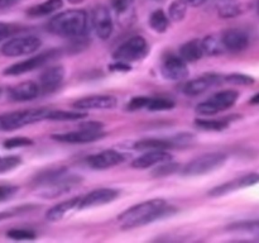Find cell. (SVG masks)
<instances>
[{
    "instance_id": "obj_1",
    "label": "cell",
    "mask_w": 259,
    "mask_h": 243,
    "mask_svg": "<svg viewBox=\"0 0 259 243\" xmlns=\"http://www.w3.org/2000/svg\"><path fill=\"white\" fill-rule=\"evenodd\" d=\"M172 212L175 210L167 207L164 199H151L129 208L128 210L119 215L118 220L121 223V227L124 229H132V228L147 225L154 220L167 217Z\"/></svg>"
},
{
    "instance_id": "obj_2",
    "label": "cell",
    "mask_w": 259,
    "mask_h": 243,
    "mask_svg": "<svg viewBox=\"0 0 259 243\" xmlns=\"http://www.w3.org/2000/svg\"><path fill=\"white\" fill-rule=\"evenodd\" d=\"M89 25L88 13L82 9H71L55 15L48 23L51 33L62 37H81Z\"/></svg>"
},
{
    "instance_id": "obj_3",
    "label": "cell",
    "mask_w": 259,
    "mask_h": 243,
    "mask_svg": "<svg viewBox=\"0 0 259 243\" xmlns=\"http://www.w3.org/2000/svg\"><path fill=\"white\" fill-rule=\"evenodd\" d=\"M50 114V109L38 108L28 109V110L12 111L0 115V129L3 131H14V129L23 128L29 124L37 123V122L47 119Z\"/></svg>"
},
{
    "instance_id": "obj_4",
    "label": "cell",
    "mask_w": 259,
    "mask_h": 243,
    "mask_svg": "<svg viewBox=\"0 0 259 243\" xmlns=\"http://www.w3.org/2000/svg\"><path fill=\"white\" fill-rule=\"evenodd\" d=\"M227 161V154L222 152H212V153H205L196 157L190 161L186 166L182 169V175L185 176H200L206 175L214 170L219 169L220 166Z\"/></svg>"
},
{
    "instance_id": "obj_5",
    "label": "cell",
    "mask_w": 259,
    "mask_h": 243,
    "mask_svg": "<svg viewBox=\"0 0 259 243\" xmlns=\"http://www.w3.org/2000/svg\"><path fill=\"white\" fill-rule=\"evenodd\" d=\"M238 96H239V94L234 90L219 91V93L210 96L207 100L200 103L199 105L196 106V111L205 116L215 115V114H218L219 111L227 110V109L232 108L235 104V101L238 100Z\"/></svg>"
},
{
    "instance_id": "obj_6",
    "label": "cell",
    "mask_w": 259,
    "mask_h": 243,
    "mask_svg": "<svg viewBox=\"0 0 259 243\" xmlns=\"http://www.w3.org/2000/svg\"><path fill=\"white\" fill-rule=\"evenodd\" d=\"M147 52H148L147 40L141 35H136V37L129 38L121 46H119L114 52L113 58L119 62L129 63L144 58Z\"/></svg>"
},
{
    "instance_id": "obj_7",
    "label": "cell",
    "mask_w": 259,
    "mask_h": 243,
    "mask_svg": "<svg viewBox=\"0 0 259 243\" xmlns=\"http://www.w3.org/2000/svg\"><path fill=\"white\" fill-rule=\"evenodd\" d=\"M101 124L99 123H89L86 124L85 128L81 131L68 132V133L53 134L52 138L55 141L61 142V143H70V144H85L91 143V142L100 139L105 136L101 131Z\"/></svg>"
},
{
    "instance_id": "obj_8",
    "label": "cell",
    "mask_w": 259,
    "mask_h": 243,
    "mask_svg": "<svg viewBox=\"0 0 259 243\" xmlns=\"http://www.w3.org/2000/svg\"><path fill=\"white\" fill-rule=\"evenodd\" d=\"M42 42L35 35H25V37L13 38L4 43L2 47V55L7 57H18V56L30 55L38 51Z\"/></svg>"
},
{
    "instance_id": "obj_9",
    "label": "cell",
    "mask_w": 259,
    "mask_h": 243,
    "mask_svg": "<svg viewBox=\"0 0 259 243\" xmlns=\"http://www.w3.org/2000/svg\"><path fill=\"white\" fill-rule=\"evenodd\" d=\"M56 56H57V51L56 50L46 51V52L39 53V55L37 56H33V57L28 58V60L9 66V67L4 70V75L18 76V75H23V73L30 72V71L42 67L43 65H46V63L50 62L51 60H53Z\"/></svg>"
},
{
    "instance_id": "obj_10",
    "label": "cell",
    "mask_w": 259,
    "mask_h": 243,
    "mask_svg": "<svg viewBox=\"0 0 259 243\" xmlns=\"http://www.w3.org/2000/svg\"><path fill=\"white\" fill-rule=\"evenodd\" d=\"M80 181L81 177L75 176L72 174H67L65 177L52 182V184L40 186L38 195L45 197V199H53V197H57L60 195H63L70 191V190H72L73 186L80 184Z\"/></svg>"
},
{
    "instance_id": "obj_11",
    "label": "cell",
    "mask_w": 259,
    "mask_h": 243,
    "mask_svg": "<svg viewBox=\"0 0 259 243\" xmlns=\"http://www.w3.org/2000/svg\"><path fill=\"white\" fill-rule=\"evenodd\" d=\"M91 23H93L96 35L100 39H108L113 33V20H111L110 12L104 5H99L93 10Z\"/></svg>"
},
{
    "instance_id": "obj_12",
    "label": "cell",
    "mask_w": 259,
    "mask_h": 243,
    "mask_svg": "<svg viewBox=\"0 0 259 243\" xmlns=\"http://www.w3.org/2000/svg\"><path fill=\"white\" fill-rule=\"evenodd\" d=\"M162 73L168 80L181 81L189 76V68L180 56L168 55L162 63Z\"/></svg>"
},
{
    "instance_id": "obj_13",
    "label": "cell",
    "mask_w": 259,
    "mask_h": 243,
    "mask_svg": "<svg viewBox=\"0 0 259 243\" xmlns=\"http://www.w3.org/2000/svg\"><path fill=\"white\" fill-rule=\"evenodd\" d=\"M86 162H88L89 166L95 170H105L118 166L121 162H124V156L120 152L114 151V149H105L100 153L89 156L86 158Z\"/></svg>"
},
{
    "instance_id": "obj_14",
    "label": "cell",
    "mask_w": 259,
    "mask_h": 243,
    "mask_svg": "<svg viewBox=\"0 0 259 243\" xmlns=\"http://www.w3.org/2000/svg\"><path fill=\"white\" fill-rule=\"evenodd\" d=\"M259 182V174L258 172H250V174L244 175V176L239 177V179L234 180V181L225 182V184L220 185V186L214 187L212 190H210L209 195L210 196H223V195H227L229 192L235 191L238 189H243V187L253 186V185L258 184Z\"/></svg>"
},
{
    "instance_id": "obj_15",
    "label": "cell",
    "mask_w": 259,
    "mask_h": 243,
    "mask_svg": "<svg viewBox=\"0 0 259 243\" xmlns=\"http://www.w3.org/2000/svg\"><path fill=\"white\" fill-rule=\"evenodd\" d=\"M119 196L118 190L114 189H98L89 192L83 197H81L78 202L80 209H86V208H95L100 205H105L111 202Z\"/></svg>"
},
{
    "instance_id": "obj_16",
    "label": "cell",
    "mask_w": 259,
    "mask_h": 243,
    "mask_svg": "<svg viewBox=\"0 0 259 243\" xmlns=\"http://www.w3.org/2000/svg\"><path fill=\"white\" fill-rule=\"evenodd\" d=\"M118 100L111 95H91L78 99L73 103V106L78 110H89V109H113L115 108Z\"/></svg>"
},
{
    "instance_id": "obj_17",
    "label": "cell",
    "mask_w": 259,
    "mask_h": 243,
    "mask_svg": "<svg viewBox=\"0 0 259 243\" xmlns=\"http://www.w3.org/2000/svg\"><path fill=\"white\" fill-rule=\"evenodd\" d=\"M220 37L225 50L229 52H242L249 45V37L242 29H228Z\"/></svg>"
},
{
    "instance_id": "obj_18",
    "label": "cell",
    "mask_w": 259,
    "mask_h": 243,
    "mask_svg": "<svg viewBox=\"0 0 259 243\" xmlns=\"http://www.w3.org/2000/svg\"><path fill=\"white\" fill-rule=\"evenodd\" d=\"M222 83V76L219 75H204L201 77H196L190 80L184 86V93L189 96H197L205 93L209 89L219 85Z\"/></svg>"
},
{
    "instance_id": "obj_19",
    "label": "cell",
    "mask_w": 259,
    "mask_h": 243,
    "mask_svg": "<svg viewBox=\"0 0 259 243\" xmlns=\"http://www.w3.org/2000/svg\"><path fill=\"white\" fill-rule=\"evenodd\" d=\"M63 77H65V68L60 65L52 66L40 75L39 89L45 93H52L60 88Z\"/></svg>"
},
{
    "instance_id": "obj_20",
    "label": "cell",
    "mask_w": 259,
    "mask_h": 243,
    "mask_svg": "<svg viewBox=\"0 0 259 243\" xmlns=\"http://www.w3.org/2000/svg\"><path fill=\"white\" fill-rule=\"evenodd\" d=\"M172 159V156L168 152L163 151V149H158V151H147L142 156L137 157L133 162H132V167L134 169H148V167L156 166V165L162 164Z\"/></svg>"
},
{
    "instance_id": "obj_21",
    "label": "cell",
    "mask_w": 259,
    "mask_h": 243,
    "mask_svg": "<svg viewBox=\"0 0 259 243\" xmlns=\"http://www.w3.org/2000/svg\"><path fill=\"white\" fill-rule=\"evenodd\" d=\"M40 93L38 84L34 81H25L13 86L9 90V96L14 101H29L37 98Z\"/></svg>"
},
{
    "instance_id": "obj_22",
    "label": "cell",
    "mask_w": 259,
    "mask_h": 243,
    "mask_svg": "<svg viewBox=\"0 0 259 243\" xmlns=\"http://www.w3.org/2000/svg\"><path fill=\"white\" fill-rule=\"evenodd\" d=\"M182 142V139L180 138L179 141H171V139H159V138H148V139H142L138 141L134 144V148L137 151H158V149H171L174 147L180 146Z\"/></svg>"
},
{
    "instance_id": "obj_23",
    "label": "cell",
    "mask_w": 259,
    "mask_h": 243,
    "mask_svg": "<svg viewBox=\"0 0 259 243\" xmlns=\"http://www.w3.org/2000/svg\"><path fill=\"white\" fill-rule=\"evenodd\" d=\"M81 197H72L70 200H66V201L60 202V204L55 205V207L51 208L50 210L46 214V218H47L50 222H57V220H61L68 212H71L75 208H78V202H80Z\"/></svg>"
},
{
    "instance_id": "obj_24",
    "label": "cell",
    "mask_w": 259,
    "mask_h": 243,
    "mask_svg": "<svg viewBox=\"0 0 259 243\" xmlns=\"http://www.w3.org/2000/svg\"><path fill=\"white\" fill-rule=\"evenodd\" d=\"M202 56H204V50H202L201 40L199 39L190 40L180 48V57L185 62H196Z\"/></svg>"
},
{
    "instance_id": "obj_25",
    "label": "cell",
    "mask_w": 259,
    "mask_h": 243,
    "mask_svg": "<svg viewBox=\"0 0 259 243\" xmlns=\"http://www.w3.org/2000/svg\"><path fill=\"white\" fill-rule=\"evenodd\" d=\"M201 45H202V50H204V55H209V56H218V55H222L224 53L225 47L223 45V40L222 37L219 35H207L205 37L204 39L201 40Z\"/></svg>"
},
{
    "instance_id": "obj_26",
    "label": "cell",
    "mask_w": 259,
    "mask_h": 243,
    "mask_svg": "<svg viewBox=\"0 0 259 243\" xmlns=\"http://www.w3.org/2000/svg\"><path fill=\"white\" fill-rule=\"evenodd\" d=\"M63 2L62 0H46L42 4H38L35 7H32L28 10V14L32 17H43V15H48L51 13L60 10L62 8Z\"/></svg>"
},
{
    "instance_id": "obj_27",
    "label": "cell",
    "mask_w": 259,
    "mask_h": 243,
    "mask_svg": "<svg viewBox=\"0 0 259 243\" xmlns=\"http://www.w3.org/2000/svg\"><path fill=\"white\" fill-rule=\"evenodd\" d=\"M168 17L166 15V13L161 9L154 10L151 14V18H149V24L153 28L156 32L163 33L166 32L167 27H168Z\"/></svg>"
},
{
    "instance_id": "obj_28",
    "label": "cell",
    "mask_w": 259,
    "mask_h": 243,
    "mask_svg": "<svg viewBox=\"0 0 259 243\" xmlns=\"http://www.w3.org/2000/svg\"><path fill=\"white\" fill-rule=\"evenodd\" d=\"M88 116V114L82 111H67V110H50L47 119L48 120H78Z\"/></svg>"
},
{
    "instance_id": "obj_29",
    "label": "cell",
    "mask_w": 259,
    "mask_h": 243,
    "mask_svg": "<svg viewBox=\"0 0 259 243\" xmlns=\"http://www.w3.org/2000/svg\"><path fill=\"white\" fill-rule=\"evenodd\" d=\"M187 3L185 0H175L168 9V17L169 19L174 22H182L184 18L186 17L187 13Z\"/></svg>"
},
{
    "instance_id": "obj_30",
    "label": "cell",
    "mask_w": 259,
    "mask_h": 243,
    "mask_svg": "<svg viewBox=\"0 0 259 243\" xmlns=\"http://www.w3.org/2000/svg\"><path fill=\"white\" fill-rule=\"evenodd\" d=\"M180 171V165L176 164V162H172L171 159L166 162H162L159 164L158 167L152 171V176L154 177H166L169 176V175H174L176 172Z\"/></svg>"
},
{
    "instance_id": "obj_31",
    "label": "cell",
    "mask_w": 259,
    "mask_h": 243,
    "mask_svg": "<svg viewBox=\"0 0 259 243\" xmlns=\"http://www.w3.org/2000/svg\"><path fill=\"white\" fill-rule=\"evenodd\" d=\"M229 230L235 232H248L253 234H259V220H248V222H237L233 223L228 227Z\"/></svg>"
},
{
    "instance_id": "obj_32",
    "label": "cell",
    "mask_w": 259,
    "mask_h": 243,
    "mask_svg": "<svg viewBox=\"0 0 259 243\" xmlns=\"http://www.w3.org/2000/svg\"><path fill=\"white\" fill-rule=\"evenodd\" d=\"M195 124L205 131H223L228 127L227 120H217V119H196Z\"/></svg>"
},
{
    "instance_id": "obj_33",
    "label": "cell",
    "mask_w": 259,
    "mask_h": 243,
    "mask_svg": "<svg viewBox=\"0 0 259 243\" xmlns=\"http://www.w3.org/2000/svg\"><path fill=\"white\" fill-rule=\"evenodd\" d=\"M175 106V103L172 100L163 98H149L148 104H147L146 109L151 111H158V110H168Z\"/></svg>"
},
{
    "instance_id": "obj_34",
    "label": "cell",
    "mask_w": 259,
    "mask_h": 243,
    "mask_svg": "<svg viewBox=\"0 0 259 243\" xmlns=\"http://www.w3.org/2000/svg\"><path fill=\"white\" fill-rule=\"evenodd\" d=\"M224 80L229 84H234V85H242V86H248L254 84V78L250 77V76L248 75H243V73H232V75L225 76Z\"/></svg>"
},
{
    "instance_id": "obj_35",
    "label": "cell",
    "mask_w": 259,
    "mask_h": 243,
    "mask_svg": "<svg viewBox=\"0 0 259 243\" xmlns=\"http://www.w3.org/2000/svg\"><path fill=\"white\" fill-rule=\"evenodd\" d=\"M7 235L15 240H32L37 238L35 233L29 229H12L7 233Z\"/></svg>"
},
{
    "instance_id": "obj_36",
    "label": "cell",
    "mask_w": 259,
    "mask_h": 243,
    "mask_svg": "<svg viewBox=\"0 0 259 243\" xmlns=\"http://www.w3.org/2000/svg\"><path fill=\"white\" fill-rule=\"evenodd\" d=\"M20 165V158L15 156L10 157H4V158H0V174H4V172L10 171V170L15 169L17 166Z\"/></svg>"
},
{
    "instance_id": "obj_37",
    "label": "cell",
    "mask_w": 259,
    "mask_h": 243,
    "mask_svg": "<svg viewBox=\"0 0 259 243\" xmlns=\"http://www.w3.org/2000/svg\"><path fill=\"white\" fill-rule=\"evenodd\" d=\"M33 141L25 137H14V138L7 139L4 142L5 148H18V147H27L32 146Z\"/></svg>"
},
{
    "instance_id": "obj_38",
    "label": "cell",
    "mask_w": 259,
    "mask_h": 243,
    "mask_svg": "<svg viewBox=\"0 0 259 243\" xmlns=\"http://www.w3.org/2000/svg\"><path fill=\"white\" fill-rule=\"evenodd\" d=\"M242 13L240 8L234 4H228L219 10V15L223 18H234Z\"/></svg>"
},
{
    "instance_id": "obj_39",
    "label": "cell",
    "mask_w": 259,
    "mask_h": 243,
    "mask_svg": "<svg viewBox=\"0 0 259 243\" xmlns=\"http://www.w3.org/2000/svg\"><path fill=\"white\" fill-rule=\"evenodd\" d=\"M149 98L147 96H138V98L132 99L131 103H129L128 109L129 110H141V109H146L147 104H148Z\"/></svg>"
},
{
    "instance_id": "obj_40",
    "label": "cell",
    "mask_w": 259,
    "mask_h": 243,
    "mask_svg": "<svg viewBox=\"0 0 259 243\" xmlns=\"http://www.w3.org/2000/svg\"><path fill=\"white\" fill-rule=\"evenodd\" d=\"M17 191V186H12V185H0V201L10 199Z\"/></svg>"
},
{
    "instance_id": "obj_41",
    "label": "cell",
    "mask_w": 259,
    "mask_h": 243,
    "mask_svg": "<svg viewBox=\"0 0 259 243\" xmlns=\"http://www.w3.org/2000/svg\"><path fill=\"white\" fill-rule=\"evenodd\" d=\"M15 32H17V27L12 24H7V23H0V42Z\"/></svg>"
},
{
    "instance_id": "obj_42",
    "label": "cell",
    "mask_w": 259,
    "mask_h": 243,
    "mask_svg": "<svg viewBox=\"0 0 259 243\" xmlns=\"http://www.w3.org/2000/svg\"><path fill=\"white\" fill-rule=\"evenodd\" d=\"M29 207H23V208H17V209H13V210H7V212H0V220H4L8 219L10 217H14V215L18 214H22V213H25L27 210H29Z\"/></svg>"
},
{
    "instance_id": "obj_43",
    "label": "cell",
    "mask_w": 259,
    "mask_h": 243,
    "mask_svg": "<svg viewBox=\"0 0 259 243\" xmlns=\"http://www.w3.org/2000/svg\"><path fill=\"white\" fill-rule=\"evenodd\" d=\"M132 3L133 0H113V7L118 13H123L131 7Z\"/></svg>"
},
{
    "instance_id": "obj_44",
    "label": "cell",
    "mask_w": 259,
    "mask_h": 243,
    "mask_svg": "<svg viewBox=\"0 0 259 243\" xmlns=\"http://www.w3.org/2000/svg\"><path fill=\"white\" fill-rule=\"evenodd\" d=\"M110 68L113 71H121V72H126V71H131V66H129V63L119 62V61H115V63L110 66Z\"/></svg>"
},
{
    "instance_id": "obj_45",
    "label": "cell",
    "mask_w": 259,
    "mask_h": 243,
    "mask_svg": "<svg viewBox=\"0 0 259 243\" xmlns=\"http://www.w3.org/2000/svg\"><path fill=\"white\" fill-rule=\"evenodd\" d=\"M19 0H0V9H5V8H9L12 5H14L15 3H18Z\"/></svg>"
},
{
    "instance_id": "obj_46",
    "label": "cell",
    "mask_w": 259,
    "mask_h": 243,
    "mask_svg": "<svg viewBox=\"0 0 259 243\" xmlns=\"http://www.w3.org/2000/svg\"><path fill=\"white\" fill-rule=\"evenodd\" d=\"M187 3V5H191V7H199V5L204 4L206 0H185Z\"/></svg>"
},
{
    "instance_id": "obj_47",
    "label": "cell",
    "mask_w": 259,
    "mask_h": 243,
    "mask_svg": "<svg viewBox=\"0 0 259 243\" xmlns=\"http://www.w3.org/2000/svg\"><path fill=\"white\" fill-rule=\"evenodd\" d=\"M249 103H250V104H253V105H254V104H259V93H258V94H255V95L253 96L252 99H250Z\"/></svg>"
},
{
    "instance_id": "obj_48",
    "label": "cell",
    "mask_w": 259,
    "mask_h": 243,
    "mask_svg": "<svg viewBox=\"0 0 259 243\" xmlns=\"http://www.w3.org/2000/svg\"><path fill=\"white\" fill-rule=\"evenodd\" d=\"M68 2H70L71 4H78V3H82L83 0H68Z\"/></svg>"
},
{
    "instance_id": "obj_49",
    "label": "cell",
    "mask_w": 259,
    "mask_h": 243,
    "mask_svg": "<svg viewBox=\"0 0 259 243\" xmlns=\"http://www.w3.org/2000/svg\"><path fill=\"white\" fill-rule=\"evenodd\" d=\"M257 12H258V14H259V0L257 2Z\"/></svg>"
},
{
    "instance_id": "obj_50",
    "label": "cell",
    "mask_w": 259,
    "mask_h": 243,
    "mask_svg": "<svg viewBox=\"0 0 259 243\" xmlns=\"http://www.w3.org/2000/svg\"><path fill=\"white\" fill-rule=\"evenodd\" d=\"M258 237H259V234H258Z\"/></svg>"
}]
</instances>
